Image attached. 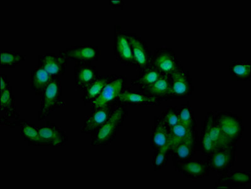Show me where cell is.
<instances>
[{"instance_id": "24", "label": "cell", "mask_w": 251, "mask_h": 189, "mask_svg": "<svg viewBox=\"0 0 251 189\" xmlns=\"http://www.w3.org/2000/svg\"><path fill=\"white\" fill-rule=\"evenodd\" d=\"M210 141L213 151L233 146L235 144L222 131L215 120H213L210 129Z\"/></svg>"}, {"instance_id": "16", "label": "cell", "mask_w": 251, "mask_h": 189, "mask_svg": "<svg viewBox=\"0 0 251 189\" xmlns=\"http://www.w3.org/2000/svg\"><path fill=\"white\" fill-rule=\"evenodd\" d=\"M170 142V132L169 127L164 124L161 118L157 119L151 135V146L155 151L158 150L163 147H171Z\"/></svg>"}, {"instance_id": "26", "label": "cell", "mask_w": 251, "mask_h": 189, "mask_svg": "<svg viewBox=\"0 0 251 189\" xmlns=\"http://www.w3.org/2000/svg\"><path fill=\"white\" fill-rule=\"evenodd\" d=\"M169 132H170L171 151L180 142L194 136L193 130L180 122L169 129Z\"/></svg>"}, {"instance_id": "8", "label": "cell", "mask_w": 251, "mask_h": 189, "mask_svg": "<svg viewBox=\"0 0 251 189\" xmlns=\"http://www.w3.org/2000/svg\"><path fill=\"white\" fill-rule=\"evenodd\" d=\"M214 120L233 143L241 137L242 124L236 116L232 114L221 113Z\"/></svg>"}, {"instance_id": "15", "label": "cell", "mask_w": 251, "mask_h": 189, "mask_svg": "<svg viewBox=\"0 0 251 189\" xmlns=\"http://www.w3.org/2000/svg\"><path fill=\"white\" fill-rule=\"evenodd\" d=\"M171 90L172 96H184L190 92L189 77L183 70L177 68L171 74Z\"/></svg>"}, {"instance_id": "27", "label": "cell", "mask_w": 251, "mask_h": 189, "mask_svg": "<svg viewBox=\"0 0 251 189\" xmlns=\"http://www.w3.org/2000/svg\"><path fill=\"white\" fill-rule=\"evenodd\" d=\"M162 76L161 72L155 68L150 67L143 71L138 78L132 80V85L140 86L141 88L148 87L156 82Z\"/></svg>"}, {"instance_id": "29", "label": "cell", "mask_w": 251, "mask_h": 189, "mask_svg": "<svg viewBox=\"0 0 251 189\" xmlns=\"http://www.w3.org/2000/svg\"><path fill=\"white\" fill-rule=\"evenodd\" d=\"M214 118L213 114H210L206 118L205 124L204 126L203 135H202L201 140V146L202 153L208 156L213 153L212 147H211L210 141V129L212 126Z\"/></svg>"}, {"instance_id": "17", "label": "cell", "mask_w": 251, "mask_h": 189, "mask_svg": "<svg viewBox=\"0 0 251 189\" xmlns=\"http://www.w3.org/2000/svg\"><path fill=\"white\" fill-rule=\"evenodd\" d=\"M158 99V97L155 96H146L137 92L125 90L121 94L116 103L122 106L125 105L154 104L157 103Z\"/></svg>"}, {"instance_id": "30", "label": "cell", "mask_w": 251, "mask_h": 189, "mask_svg": "<svg viewBox=\"0 0 251 189\" xmlns=\"http://www.w3.org/2000/svg\"><path fill=\"white\" fill-rule=\"evenodd\" d=\"M171 152L170 146L163 147L156 150L155 155L153 157L152 165L155 171L162 170L166 166L169 161V154Z\"/></svg>"}, {"instance_id": "4", "label": "cell", "mask_w": 251, "mask_h": 189, "mask_svg": "<svg viewBox=\"0 0 251 189\" xmlns=\"http://www.w3.org/2000/svg\"><path fill=\"white\" fill-rule=\"evenodd\" d=\"M235 146L218 149L207 156V164L210 170L224 175L230 171L236 161Z\"/></svg>"}, {"instance_id": "2", "label": "cell", "mask_w": 251, "mask_h": 189, "mask_svg": "<svg viewBox=\"0 0 251 189\" xmlns=\"http://www.w3.org/2000/svg\"><path fill=\"white\" fill-rule=\"evenodd\" d=\"M62 98L63 89L60 78L52 76L50 83L41 94V106L38 114L39 121L50 117L57 109L65 105Z\"/></svg>"}, {"instance_id": "35", "label": "cell", "mask_w": 251, "mask_h": 189, "mask_svg": "<svg viewBox=\"0 0 251 189\" xmlns=\"http://www.w3.org/2000/svg\"><path fill=\"white\" fill-rule=\"evenodd\" d=\"M110 5L114 6H121L124 5V1H123V0H116V1H110Z\"/></svg>"}, {"instance_id": "32", "label": "cell", "mask_w": 251, "mask_h": 189, "mask_svg": "<svg viewBox=\"0 0 251 189\" xmlns=\"http://www.w3.org/2000/svg\"><path fill=\"white\" fill-rule=\"evenodd\" d=\"M161 119L164 124L170 129L180 122L179 114H178L176 109L170 108L167 110Z\"/></svg>"}, {"instance_id": "22", "label": "cell", "mask_w": 251, "mask_h": 189, "mask_svg": "<svg viewBox=\"0 0 251 189\" xmlns=\"http://www.w3.org/2000/svg\"><path fill=\"white\" fill-rule=\"evenodd\" d=\"M144 94L150 96H171L172 93L171 80L169 75L164 74L156 82L148 87H142Z\"/></svg>"}, {"instance_id": "33", "label": "cell", "mask_w": 251, "mask_h": 189, "mask_svg": "<svg viewBox=\"0 0 251 189\" xmlns=\"http://www.w3.org/2000/svg\"><path fill=\"white\" fill-rule=\"evenodd\" d=\"M179 120L180 123L193 130L195 120H194L191 109L188 107H185L182 108L179 114Z\"/></svg>"}, {"instance_id": "11", "label": "cell", "mask_w": 251, "mask_h": 189, "mask_svg": "<svg viewBox=\"0 0 251 189\" xmlns=\"http://www.w3.org/2000/svg\"><path fill=\"white\" fill-rule=\"evenodd\" d=\"M114 50L116 58L121 63L126 65H135V58L128 35L121 32H116Z\"/></svg>"}, {"instance_id": "18", "label": "cell", "mask_w": 251, "mask_h": 189, "mask_svg": "<svg viewBox=\"0 0 251 189\" xmlns=\"http://www.w3.org/2000/svg\"><path fill=\"white\" fill-rule=\"evenodd\" d=\"M153 65L158 71L167 75H171L178 68L175 54L170 51H162L156 55Z\"/></svg>"}, {"instance_id": "13", "label": "cell", "mask_w": 251, "mask_h": 189, "mask_svg": "<svg viewBox=\"0 0 251 189\" xmlns=\"http://www.w3.org/2000/svg\"><path fill=\"white\" fill-rule=\"evenodd\" d=\"M98 70L91 64L77 63L74 66V78L75 85L81 91L98 78Z\"/></svg>"}, {"instance_id": "6", "label": "cell", "mask_w": 251, "mask_h": 189, "mask_svg": "<svg viewBox=\"0 0 251 189\" xmlns=\"http://www.w3.org/2000/svg\"><path fill=\"white\" fill-rule=\"evenodd\" d=\"M59 53L62 54L68 60L75 61L77 63L91 64L98 61L100 56V50L96 45H80L72 46Z\"/></svg>"}, {"instance_id": "23", "label": "cell", "mask_w": 251, "mask_h": 189, "mask_svg": "<svg viewBox=\"0 0 251 189\" xmlns=\"http://www.w3.org/2000/svg\"><path fill=\"white\" fill-rule=\"evenodd\" d=\"M171 151L173 159L177 161V164L190 160L195 154L194 136L180 142Z\"/></svg>"}, {"instance_id": "9", "label": "cell", "mask_w": 251, "mask_h": 189, "mask_svg": "<svg viewBox=\"0 0 251 189\" xmlns=\"http://www.w3.org/2000/svg\"><path fill=\"white\" fill-rule=\"evenodd\" d=\"M39 135L48 146H65L68 136L55 123L48 121L44 126H37Z\"/></svg>"}, {"instance_id": "10", "label": "cell", "mask_w": 251, "mask_h": 189, "mask_svg": "<svg viewBox=\"0 0 251 189\" xmlns=\"http://www.w3.org/2000/svg\"><path fill=\"white\" fill-rule=\"evenodd\" d=\"M68 59L59 53L46 54L39 56V66L52 76H64L67 68Z\"/></svg>"}, {"instance_id": "34", "label": "cell", "mask_w": 251, "mask_h": 189, "mask_svg": "<svg viewBox=\"0 0 251 189\" xmlns=\"http://www.w3.org/2000/svg\"><path fill=\"white\" fill-rule=\"evenodd\" d=\"M0 79H1V92L8 89L10 86V81L8 80L7 76L5 74L1 73L0 75Z\"/></svg>"}, {"instance_id": "7", "label": "cell", "mask_w": 251, "mask_h": 189, "mask_svg": "<svg viewBox=\"0 0 251 189\" xmlns=\"http://www.w3.org/2000/svg\"><path fill=\"white\" fill-rule=\"evenodd\" d=\"M114 111L112 105L92 110L81 127V133L93 136L107 121Z\"/></svg>"}, {"instance_id": "28", "label": "cell", "mask_w": 251, "mask_h": 189, "mask_svg": "<svg viewBox=\"0 0 251 189\" xmlns=\"http://www.w3.org/2000/svg\"><path fill=\"white\" fill-rule=\"evenodd\" d=\"M0 67L15 68L25 60V57L15 50H1Z\"/></svg>"}, {"instance_id": "31", "label": "cell", "mask_w": 251, "mask_h": 189, "mask_svg": "<svg viewBox=\"0 0 251 189\" xmlns=\"http://www.w3.org/2000/svg\"><path fill=\"white\" fill-rule=\"evenodd\" d=\"M232 73L238 78L244 80L251 75V65L250 63L239 62L232 65Z\"/></svg>"}, {"instance_id": "19", "label": "cell", "mask_w": 251, "mask_h": 189, "mask_svg": "<svg viewBox=\"0 0 251 189\" xmlns=\"http://www.w3.org/2000/svg\"><path fill=\"white\" fill-rule=\"evenodd\" d=\"M114 76H99L96 80L88 86L83 90V94L81 97L83 104L86 105V104H90L92 101L98 98L102 92L103 88L110 80H112Z\"/></svg>"}, {"instance_id": "25", "label": "cell", "mask_w": 251, "mask_h": 189, "mask_svg": "<svg viewBox=\"0 0 251 189\" xmlns=\"http://www.w3.org/2000/svg\"><path fill=\"white\" fill-rule=\"evenodd\" d=\"M219 182H224L232 187L246 186L251 184V173L248 171H230L221 175Z\"/></svg>"}, {"instance_id": "12", "label": "cell", "mask_w": 251, "mask_h": 189, "mask_svg": "<svg viewBox=\"0 0 251 189\" xmlns=\"http://www.w3.org/2000/svg\"><path fill=\"white\" fill-rule=\"evenodd\" d=\"M176 168L182 175L188 179L197 180L208 177L210 168L206 162L201 160L197 161H188L177 163Z\"/></svg>"}, {"instance_id": "1", "label": "cell", "mask_w": 251, "mask_h": 189, "mask_svg": "<svg viewBox=\"0 0 251 189\" xmlns=\"http://www.w3.org/2000/svg\"><path fill=\"white\" fill-rule=\"evenodd\" d=\"M127 116L126 109L120 105L114 109L107 121L91 136L92 146H107L116 140V135Z\"/></svg>"}, {"instance_id": "20", "label": "cell", "mask_w": 251, "mask_h": 189, "mask_svg": "<svg viewBox=\"0 0 251 189\" xmlns=\"http://www.w3.org/2000/svg\"><path fill=\"white\" fill-rule=\"evenodd\" d=\"M52 78L44 68L37 66L30 72V86L35 94L41 95Z\"/></svg>"}, {"instance_id": "21", "label": "cell", "mask_w": 251, "mask_h": 189, "mask_svg": "<svg viewBox=\"0 0 251 189\" xmlns=\"http://www.w3.org/2000/svg\"><path fill=\"white\" fill-rule=\"evenodd\" d=\"M20 134L24 142H28L29 146H48L39 135L37 126L27 120H24L20 126Z\"/></svg>"}, {"instance_id": "14", "label": "cell", "mask_w": 251, "mask_h": 189, "mask_svg": "<svg viewBox=\"0 0 251 189\" xmlns=\"http://www.w3.org/2000/svg\"><path fill=\"white\" fill-rule=\"evenodd\" d=\"M135 65L142 71L150 67V55L146 44L139 37L129 36Z\"/></svg>"}, {"instance_id": "3", "label": "cell", "mask_w": 251, "mask_h": 189, "mask_svg": "<svg viewBox=\"0 0 251 189\" xmlns=\"http://www.w3.org/2000/svg\"><path fill=\"white\" fill-rule=\"evenodd\" d=\"M0 111H1V125L10 127L21 126L24 121L21 119L17 112L16 101L12 93V87L1 92L0 95Z\"/></svg>"}, {"instance_id": "5", "label": "cell", "mask_w": 251, "mask_h": 189, "mask_svg": "<svg viewBox=\"0 0 251 189\" xmlns=\"http://www.w3.org/2000/svg\"><path fill=\"white\" fill-rule=\"evenodd\" d=\"M125 81L124 76H114L103 88L100 95L90 103L91 111L100 107L111 106L116 104L117 99L125 90Z\"/></svg>"}]
</instances>
